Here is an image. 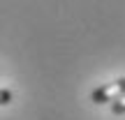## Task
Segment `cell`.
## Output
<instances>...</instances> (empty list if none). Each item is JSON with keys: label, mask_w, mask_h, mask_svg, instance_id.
Instances as JSON below:
<instances>
[{"label": "cell", "mask_w": 125, "mask_h": 120, "mask_svg": "<svg viewBox=\"0 0 125 120\" xmlns=\"http://www.w3.org/2000/svg\"><path fill=\"white\" fill-rule=\"evenodd\" d=\"M123 95H125V79H118V81H114V83H107V85H102V88L93 90L90 99H93L95 104H104V102H118Z\"/></svg>", "instance_id": "1"}, {"label": "cell", "mask_w": 125, "mask_h": 120, "mask_svg": "<svg viewBox=\"0 0 125 120\" xmlns=\"http://www.w3.org/2000/svg\"><path fill=\"white\" fill-rule=\"evenodd\" d=\"M111 111H114V113H118V116H121V113H125V95H123L121 99H118V102H114Z\"/></svg>", "instance_id": "2"}, {"label": "cell", "mask_w": 125, "mask_h": 120, "mask_svg": "<svg viewBox=\"0 0 125 120\" xmlns=\"http://www.w3.org/2000/svg\"><path fill=\"white\" fill-rule=\"evenodd\" d=\"M7 102H12V92L5 90V88H0V104H7Z\"/></svg>", "instance_id": "3"}]
</instances>
